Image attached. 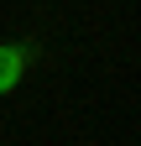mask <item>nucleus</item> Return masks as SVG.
Here are the masks:
<instances>
[{
	"label": "nucleus",
	"instance_id": "1",
	"mask_svg": "<svg viewBox=\"0 0 141 146\" xmlns=\"http://www.w3.org/2000/svg\"><path fill=\"white\" fill-rule=\"evenodd\" d=\"M26 58H31L26 47H16V42H0V94H11V89L21 84V73H26Z\"/></svg>",
	"mask_w": 141,
	"mask_h": 146
}]
</instances>
